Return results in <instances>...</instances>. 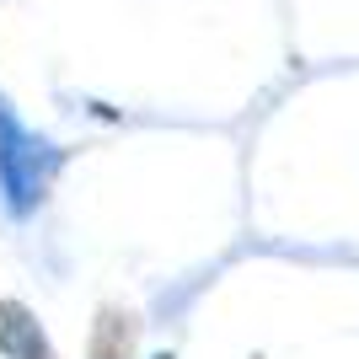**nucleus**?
<instances>
[{
	"label": "nucleus",
	"instance_id": "nucleus-1",
	"mask_svg": "<svg viewBox=\"0 0 359 359\" xmlns=\"http://www.w3.org/2000/svg\"><path fill=\"white\" fill-rule=\"evenodd\" d=\"M54 166H60V150L48 145V140L27 135V129L0 107V188H6V204H11L16 215H27L32 204L48 194Z\"/></svg>",
	"mask_w": 359,
	"mask_h": 359
},
{
	"label": "nucleus",
	"instance_id": "nucleus-2",
	"mask_svg": "<svg viewBox=\"0 0 359 359\" xmlns=\"http://www.w3.org/2000/svg\"><path fill=\"white\" fill-rule=\"evenodd\" d=\"M0 338H6V354H11V359H48V344H43V332H38V322H27L16 306H6V327H0Z\"/></svg>",
	"mask_w": 359,
	"mask_h": 359
}]
</instances>
